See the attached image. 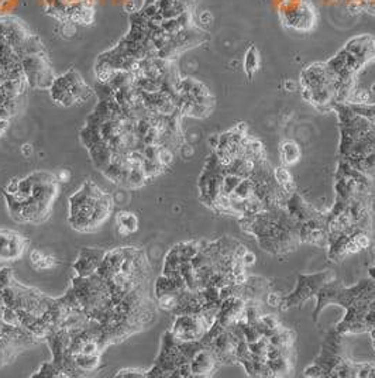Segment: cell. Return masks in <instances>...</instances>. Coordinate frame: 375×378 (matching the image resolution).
I'll return each instance as SVG.
<instances>
[{"label":"cell","instance_id":"1","mask_svg":"<svg viewBox=\"0 0 375 378\" xmlns=\"http://www.w3.org/2000/svg\"><path fill=\"white\" fill-rule=\"evenodd\" d=\"M240 224L270 254H288L301 244L299 224L285 206L240 217Z\"/></svg>","mask_w":375,"mask_h":378},{"label":"cell","instance_id":"2","mask_svg":"<svg viewBox=\"0 0 375 378\" xmlns=\"http://www.w3.org/2000/svg\"><path fill=\"white\" fill-rule=\"evenodd\" d=\"M342 337L343 334L336 329L327 334L323 342L320 356L305 370L306 377H358L361 364L344 357Z\"/></svg>","mask_w":375,"mask_h":378},{"label":"cell","instance_id":"3","mask_svg":"<svg viewBox=\"0 0 375 378\" xmlns=\"http://www.w3.org/2000/svg\"><path fill=\"white\" fill-rule=\"evenodd\" d=\"M335 280V273L333 271H322L319 274H299L298 275V282H296V288L286 296L282 298V304L281 308L283 311H288L290 308L302 307L306 300L310 298L317 296L319 291L322 289L327 282Z\"/></svg>","mask_w":375,"mask_h":378},{"label":"cell","instance_id":"4","mask_svg":"<svg viewBox=\"0 0 375 378\" xmlns=\"http://www.w3.org/2000/svg\"><path fill=\"white\" fill-rule=\"evenodd\" d=\"M212 327L203 313H181L175 315L172 323L171 334L181 342H199Z\"/></svg>","mask_w":375,"mask_h":378},{"label":"cell","instance_id":"5","mask_svg":"<svg viewBox=\"0 0 375 378\" xmlns=\"http://www.w3.org/2000/svg\"><path fill=\"white\" fill-rule=\"evenodd\" d=\"M220 365L217 356L209 346H203L197 350L191 359L192 377H211Z\"/></svg>","mask_w":375,"mask_h":378},{"label":"cell","instance_id":"6","mask_svg":"<svg viewBox=\"0 0 375 378\" xmlns=\"http://www.w3.org/2000/svg\"><path fill=\"white\" fill-rule=\"evenodd\" d=\"M106 257V251L96 250V248H84L80 255L73 264V270L79 277H89L96 273L99 266L103 262Z\"/></svg>","mask_w":375,"mask_h":378},{"label":"cell","instance_id":"7","mask_svg":"<svg viewBox=\"0 0 375 378\" xmlns=\"http://www.w3.org/2000/svg\"><path fill=\"white\" fill-rule=\"evenodd\" d=\"M26 241L20 235L0 232V260L13 261L21 257Z\"/></svg>","mask_w":375,"mask_h":378},{"label":"cell","instance_id":"8","mask_svg":"<svg viewBox=\"0 0 375 378\" xmlns=\"http://www.w3.org/2000/svg\"><path fill=\"white\" fill-rule=\"evenodd\" d=\"M344 50L364 66L375 59V40L371 37H357L349 41Z\"/></svg>","mask_w":375,"mask_h":378},{"label":"cell","instance_id":"9","mask_svg":"<svg viewBox=\"0 0 375 378\" xmlns=\"http://www.w3.org/2000/svg\"><path fill=\"white\" fill-rule=\"evenodd\" d=\"M279 157L283 167H290L299 161L301 158V148L295 141H283L279 145Z\"/></svg>","mask_w":375,"mask_h":378},{"label":"cell","instance_id":"10","mask_svg":"<svg viewBox=\"0 0 375 378\" xmlns=\"http://www.w3.org/2000/svg\"><path fill=\"white\" fill-rule=\"evenodd\" d=\"M75 367L79 372H92L98 370L100 365V354H84L78 353L73 356Z\"/></svg>","mask_w":375,"mask_h":378},{"label":"cell","instance_id":"11","mask_svg":"<svg viewBox=\"0 0 375 378\" xmlns=\"http://www.w3.org/2000/svg\"><path fill=\"white\" fill-rule=\"evenodd\" d=\"M138 219L132 212H120L117 215V230L120 235L129 236L137 232Z\"/></svg>","mask_w":375,"mask_h":378},{"label":"cell","instance_id":"12","mask_svg":"<svg viewBox=\"0 0 375 378\" xmlns=\"http://www.w3.org/2000/svg\"><path fill=\"white\" fill-rule=\"evenodd\" d=\"M260 64H261L260 52H258L256 47H250L247 54H245V58H244V69H245V73L248 77H253L258 71Z\"/></svg>","mask_w":375,"mask_h":378},{"label":"cell","instance_id":"13","mask_svg":"<svg viewBox=\"0 0 375 378\" xmlns=\"http://www.w3.org/2000/svg\"><path fill=\"white\" fill-rule=\"evenodd\" d=\"M274 176H275V181L278 182L279 186H282L285 191H288L289 194L294 192V182H292V175L288 171L286 167H278L274 170Z\"/></svg>","mask_w":375,"mask_h":378},{"label":"cell","instance_id":"14","mask_svg":"<svg viewBox=\"0 0 375 378\" xmlns=\"http://www.w3.org/2000/svg\"><path fill=\"white\" fill-rule=\"evenodd\" d=\"M55 73H54L53 68H47L44 71L37 73V88L38 89H50L53 86L54 81H55Z\"/></svg>","mask_w":375,"mask_h":378},{"label":"cell","instance_id":"15","mask_svg":"<svg viewBox=\"0 0 375 378\" xmlns=\"http://www.w3.org/2000/svg\"><path fill=\"white\" fill-rule=\"evenodd\" d=\"M147 371L138 370V368H126V370H120L116 374V377H130V378H138V377H145Z\"/></svg>","mask_w":375,"mask_h":378},{"label":"cell","instance_id":"16","mask_svg":"<svg viewBox=\"0 0 375 378\" xmlns=\"http://www.w3.org/2000/svg\"><path fill=\"white\" fill-rule=\"evenodd\" d=\"M13 284L12 281V270L10 268H2L0 270V289H3L7 285Z\"/></svg>","mask_w":375,"mask_h":378},{"label":"cell","instance_id":"17","mask_svg":"<svg viewBox=\"0 0 375 378\" xmlns=\"http://www.w3.org/2000/svg\"><path fill=\"white\" fill-rule=\"evenodd\" d=\"M140 12L143 13L145 19H152L155 14L159 13V10H158V6L155 3H151V5H144V6L140 9Z\"/></svg>","mask_w":375,"mask_h":378},{"label":"cell","instance_id":"18","mask_svg":"<svg viewBox=\"0 0 375 378\" xmlns=\"http://www.w3.org/2000/svg\"><path fill=\"white\" fill-rule=\"evenodd\" d=\"M76 102H78V100H76V98L71 93V91L66 92L65 95L62 96V99L59 100V103L62 104V106H65V107H69V106H72V104H75Z\"/></svg>","mask_w":375,"mask_h":378},{"label":"cell","instance_id":"19","mask_svg":"<svg viewBox=\"0 0 375 378\" xmlns=\"http://www.w3.org/2000/svg\"><path fill=\"white\" fill-rule=\"evenodd\" d=\"M21 154H23L24 157L33 156V147H31L30 144H26V145H23V147H21Z\"/></svg>","mask_w":375,"mask_h":378},{"label":"cell","instance_id":"20","mask_svg":"<svg viewBox=\"0 0 375 378\" xmlns=\"http://www.w3.org/2000/svg\"><path fill=\"white\" fill-rule=\"evenodd\" d=\"M3 133H5V131L2 130V129H0V136H2V134H3Z\"/></svg>","mask_w":375,"mask_h":378}]
</instances>
